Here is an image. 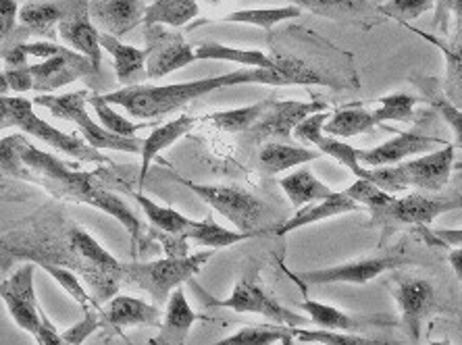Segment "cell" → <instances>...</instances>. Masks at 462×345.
<instances>
[{
    "label": "cell",
    "instance_id": "2e32d148",
    "mask_svg": "<svg viewBox=\"0 0 462 345\" xmlns=\"http://www.w3.org/2000/svg\"><path fill=\"white\" fill-rule=\"evenodd\" d=\"M300 308L307 313L309 321L315 322L317 329L325 331H342V333H363L369 329H392L400 327V319L390 314H355L339 310L329 304H321L315 300H304Z\"/></svg>",
    "mask_w": 462,
    "mask_h": 345
},
{
    "label": "cell",
    "instance_id": "8fae6325",
    "mask_svg": "<svg viewBox=\"0 0 462 345\" xmlns=\"http://www.w3.org/2000/svg\"><path fill=\"white\" fill-rule=\"evenodd\" d=\"M390 292L400 308V324L412 341H419L423 322L439 310L436 286L420 277H393Z\"/></svg>",
    "mask_w": 462,
    "mask_h": 345
},
{
    "label": "cell",
    "instance_id": "9f6ffc18",
    "mask_svg": "<svg viewBox=\"0 0 462 345\" xmlns=\"http://www.w3.org/2000/svg\"><path fill=\"white\" fill-rule=\"evenodd\" d=\"M431 235L438 240V243H444V246H462V229H433Z\"/></svg>",
    "mask_w": 462,
    "mask_h": 345
},
{
    "label": "cell",
    "instance_id": "f1b7e54d",
    "mask_svg": "<svg viewBox=\"0 0 462 345\" xmlns=\"http://www.w3.org/2000/svg\"><path fill=\"white\" fill-rule=\"evenodd\" d=\"M321 157V152L310 150V148L291 146L285 144V141H269V144H264L258 150V165L267 175H277L307 165V162Z\"/></svg>",
    "mask_w": 462,
    "mask_h": 345
},
{
    "label": "cell",
    "instance_id": "6125c7cd",
    "mask_svg": "<svg viewBox=\"0 0 462 345\" xmlns=\"http://www.w3.org/2000/svg\"><path fill=\"white\" fill-rule=\"evenodd\" d=\"M431 345H452L450 340H441V341H433Z\"/></svg>",
    "mask_w": 462,
    "mask_h": 345
},
{
    "label": "cell",
    "instance_id": "d4e9b609",
    "mask_svg": "<svg viewBox=\"0 0 462 345\" xmlns=\"http://www.w3.org/2000/svg\"><path fill=\"white\" fill-rule=\"evenodd\" d=\"M100 46L113 57L115 76L125 87L142 86L148 79L146 71V52L135 46L124 44L119 38L111 33L100 32Z\"/></svg>",
    "mask_w": 462,
    "mask_h": 345
},
{
    "label": "cell",
    "instance_id": "9c48e42d",
    "mask_svg": "<svg viewBox=\"0 0 462 345\" xmlns=\"http://www.w3.org/2000/svg\"><path fill=\"white\" fill-rule=\"evenodd\" d=\"M462 195L458 192L450 194H431V192H414L409 195H392L383 206L371 213V225L383 229H396L398 225H431L438 216L460 211Z\"/></svg>",
    "mask_w": 462,
    "mask_h": 345
},
{
    "label": "cell",
    "instance_id": "680465c9",
    "mask_svg": "<svg viewBox=\"0 0 462 345\" xmlns=\"http://www.w3.org/2000/svg\"><path fill=\"white\" fill-rule=\"evenodd\" d=\"M9 84H6L5 71H0V96H9Z\"/></svg>",
    "mask_w": 462,
    "mask_h": 345
},
{
    "label": "cell",
    "instance_id": "7bdbcfd3",
    "mask_svg": "<svg viewBox=\"0 0 462 345\" xmlns=\"http://www.w3.org/2000/svg\"><path fill=\"white\" fill-rule=\"evenodd\" d=\"M88 104H90L94 108V113H97L98 123L103 125L106 132L121 135V138H135V133H138L142 127H146V123H132V121L124 117V114H119L103 98V94H88Z\"/></svg>",
    "mask_w": 462,
    "mask_h": 345
},
{
    "label": "cell",
    "instance_id": "db71d44e",
    "mask_svg": "<svg viewBox=\"0 0 462 345\" xmlns=\"http://www.w3.org/2000/svg\"><path fill=\"white\" fill-rule=\"evenodd\" d=\"M3 59H5L6 69H25V67L30 65L27 63V54H25L22 44H15L13 49L6 50L3 54Z\"/></svg>",
    "mask_w": 462,
    "mask_h": 345
},
{
    "label": "cell",
    "instance_id": "44dd1931",
    "mask_svg": "<svg viewBox=\"0 0 462 345\" xmlns=\"http://www.w3.org/2000/svg\"><path fill=\"white\" fill-rule=\"evenodd\" d=\"M90 17L100 25V32L111 33L115 38L125 36L134 27L144 23L142 0H90Z\"/></svg>",
    "mask_w": 462,
    "mask_h": 345
},
{
    "label": "cell",
    "instance_id": "484cf974",
    "mask_svg": "<svg viewBox=\"0 0 462 345\" xmlns=\"http://www.w3.org/2000/svg\"><path fill=\"white\" fill-rule=\"evenodd\" d=\"M409 30L419 33L420 38H425L427 42L438 46L446 59V79H444V94L452 104L462 108V27L458 30V36L454 40H439L438 36H431L423 30H414L411 23H406Z\"/></svg>",
    "mask_w": 462,
    "mask_h": 345
},
{
    "label": "cell",
    "instance_id": "3957f363",
    "mask_svg": "<svg viewBox=\"0 0 462 345\" xmlns=\"http://www.w3.org/2000/svg\"><path fill=\"white\" fill-rule=\"evenodd\" d=\"M454 171V146L446 144L423 157L398 162L392 167L366 168V179L379 186L387 194L396 195L402 189L438 194L448 186Z\"/></svg>",
    "mask_w": 462,
    "mask_h": 345
},
{
    "label": "cell",
    "instance_id": "ab89813d",
    "mask_svg": "<svg viewBox=\"0 0 462 345\" xmlns=\"http://www.w3.org/2000/svg\"><path fill=\"white\" fill-rule=\"evenodd\" d=\"M294 340L298 343H315V345H402L392 340H377V337H365L360 333H342V331H325V329H304L291 327Z\"/></svg>",
    "mask_w": 462,
    "mask_h": 345
},
{
    "label": "cell",
    "instance_id": "f546056e",
    "mask_svg": "<svg viewBox=\"0 0 462 345\" xmlns=\"http://www.w3.org/2000/svg\"><path fill=\"white\" fill-rule=\"evenodd\" d=\"M194 52L199 60H227V63L244 65L246 69H275L277 67V57H271L267 52L236 49V46L213 42V40L194 44Z\"/></svg>",
    "mask_w": 462,
    "mask_h": 345
},
{
    "label": "cell",
    "instance_id": "4dcf8cb0",
    "mask_svg": "<svg viewBox=\"0 0 462 345\" xmlns=\"http://www.w3.org/2000/svg\"><path fill=\"white\" fill-rule=\"evenodd\" d=\"M280 186L285 192V195H288L290 204L298 208V211L309 204H315V202L329 198V195L334 194V189L325 186L323 181L310 171V168H304V167H298L294 173L282 177Z\"/></svg>",
    "mask_w": 462,
    "mask_h": 345
},
{
    "label": "cell",
    "instance_id": "11a10c76",
    "mask_svg": "<svg viewBox=\"0 0 462 345\" xmlns=\"http://www.w3.org/2000/svg\"><path fill=\"white\" fill-rule=\"evenodd\" d=\"M454 0H436V27L441 33H448V22H450Z\"/></svg>",
    "mask_w": 462,
    "mask_h": 345
},
{
    "label": "cell",
    "instance_id": "d6a6232c",
    "mask_svg": "<svg viewBox=\"0 0 462 345\" xmlns=\"http://www.w3.org/2000/svg\"><path fill=\"white\" fill-rule=\"evenodd\" d=\"M76 0H49V3H27L19 9V22L27 30H32L38 36H51L52 27L59 25Z\"/></svg>",
    "mask_w": 462,
    "mask_h": 345
},
{
    "label": "cell",
    "instance_id": "ee69618b",
    "mask_svg": "<svg viewBox=\"0 0 462 345\" xmlns=\"http://www.w3.org/2000/svg\"><path fill=\"white\" fill-rule=\"evenodd\" d=\"M40 267H42L46 273H49L52 279L57 281L59 286L63 287L65 292L69 294L73 300L79 304L81 308H84V313H88V310H94V308H100L98 304H97V300H92V297L86 294V289L81 287V283L78 281V277L73 275L71 270L52 265V262H40Z\"/></svg>",
    "mask_w": 462,
    "mask_h": 345
},
{
    "label": "cell",
    "instance_id": "b9f144b4",
    "mask_svg": "<svg viewBox=\"0 0 462 345\" xmlns=\"http://www.w3.org/2000/svg\"><path fill=\"white\" fill-rule=\"evenodd\" d=\"M420 103L419 96L406 92L387 94L377 100V108L373 111L375 125L385 123V121H398V123H412L414 121V106Z\"/></svg>",
    "mask_w": 462,
    "mask_h": 345
},
{
    "label": "cell",
    "instance_id": "5b68a950",
    "mask_svg": "<svg viewBox=\"0 0 462 345\" xmlns=\"http://www.w3.org/2000/svg\"><path fill=\"white\" fill-rule=\"evenodd\" d=\"M5 127H15L27 135L52 146L54 150L63 152L65 157L86 162H108L100 150L92 148L86 140H79L76 135H69L57 130V127L46 123L42 117H38L33 111V103L23 96H0V130Z\"/></svg>",
    "mask_w": 462,
    "mask_h": 345
},
{
    "label": "cell",
    "instance_id": "9a60e30c",
    "mask_svg": "<svg viewBox=\"0 0 462 345\" xmlns=\"http://www.w3.org/2000/svg\"><path fill=\"white\" fill-rule=\"evenodd\" d=\"M27 71H30V76L33 79V90L38 94H52L60 90V87L71 86L73 81L97 73L94 65L90 63V59L69 49L59 52L57 57H51L46 60H40L36 65H30Z\"/></svg>",
    "mask_w": 462,
    "mask_h": 345
},
{
    "label": "cell",
    "instance_id": "e0dca14e",
    "mask_svg": "<svg viewBox=\"0 0 462 345\" xmlns=\"http://www.w3.org/2000/svg\"><path fill=\"white\" fill-rule=\"evenodd\" d=\"M328 119L329 111L310 114V117L304 119L302 123L296 127L294 135L298 140H302L304 144L315 146V150L321 152L323 157H331L337 160L339 165L355 173L358 179H366V168L360 165V150L352 148L350 144H346L342 140L331 138V135L323 132V125Z\"/></svg>",
    "mask_w": 462,
    "mask_h": 345
},
{
    "label": "cell",
    "instance_id": "7402d4cb",
    "mask_svg": "<svg viewBox=\"0 0 462 345\" xmlns=\"http://www.w3.org/2000/svg\"><path fill=\"white\" fill-rule=\"evenodd\" d=\"M205 319V316L194 313V308L189 306L186 292L181 287L175 289V292L169 295L165 304V313H162V319L159 324V335L154 337L151 345H186V340L189 331L199 321Z\"/></svg>",
    "mask_w": 462,
    "mask_h": 345
},
{
    "label": "cell",
    "instance_id": "bcb514c9",
    "mask_svg": "<svg viewBox=\"0 0 462 345\" xmlns=\"http://www.w3.org/2000/svg\"><path fill=\"white\" fill-rule=\"evenodd\" d=\"M23 140V133H13L0 140V171L17 179H25L27 175L22 157H19V146Z\"/></svg>",
    "mask_w": 462,
    "mask_h": 345
},
{
    "label": "cell",
    "instance_id": "f907efd6",
    "mask_svg": "<svg viewBox=\"0 0 462 345\" xmlns=\"http://www.w3.org/2000/svg\"><path fill=\"white\" fill-rule=\"evenodd\" d=\"M15 19H19L17 0H0V40H5L13 32Z\"/></svg>",
    "mask_w": 462,
    "mask_h": 345
},
{
    "label": "cell",
    "instance_id": "8d00e7d4",
    "mask_svg": "<svg viewBox=\"0 0 462 345\" xmlns=\"http://www.w3.org/2000/svg\"><path fill=\"white\" fill-rule=\"evenodd\" d=\"M132 195H134V200L140 204L142 211H144L148 222H151V225L159 233L178 235V238H183V233L192 227L194 221L188 219V216H183L181 213L175 211V208L156 204L152 198H148V195L140 194V192H132Z\"/></svg>",
    "mask_w": 462,
    "mask_h": 345
},
{
    "label": "cell",
    "instance_id": "e575fe53",
    "mask_svg": "<svg viewBox=\"0 0 462 345\" xmlns=\"http://www.w3.org/2000/svg\"><path fill=\"white\" fill-rule=\"evenodd\" d=\"M373 127H375V119H373V111L369 108L342 106L329 113L323 132L331 138H355V135L369 133Z\"/></svg>",
    "mask_w": 462,
    "mask_h": 345
},
{
    "label": "cell",
    "instance_id": "4fadbf2b",
    "mask_svg": "<svg viewBox=\"0 0 462 345\" xmlns=\"http://www.w3.org/2000/svg\"><path fill=\"white\" fill-rule=\"evenodd\" d=\"M33 281H36L33 262H25L15 273H11V277L0 281V300L5 302L13 322L30 335H36L42 321V308L38 304Z\"/></svg>",
    "mask_w": 462,
    "mask_h": 345
},
{
    "label": "cell",
    "instance_id": "681fc988",
    "mask_svg": "<svg viewBox=\"0 0 462 345\" xmlns=\"http://www.w3.org/2000/svg\"><path fill=\"white\" fill-rule=\"evenodd\" d=\"M33 337H36L38 345H69L63 340V333H59L52 321L46 316L44 310H42V321H40V327Z\"/></svg>",
    "mask_w": 462,
    "mask_h": 345
},
{
    "label": "cell",
    "instance_id": "f6af8a7d",
    "mask_svg": "<svg viewBox=\"0 0 462 345\" xmlns=\"http://www.w3.org/2000/svg\"><path fill=\"white\" fill-rule=\"evenodd\" d=\"M431 9H436V0H387L385 5L379 6L382 15L396 19L404 25L425 15Z\"/></svg>",
    "mask_w": 462,
    "mask_h": 345
},
{
    "label": "cell",
    "instance_id": "83f0119b",
    "mask_svg": "<svg viewBox=\"0 0 462 345\" xmlns=\"http://www.w3.org/2000/svg\"><path fill=\"white\" fill-rule=\"evenodd\" d=\"M69 243H71V250L79 256V259H84L94 270H98V273L103 275L108 283H113L115 287L119 286L121 265H124V262L115 260V256L108 254L90 233H86L84 229H78V227L71 229Z\"/></svg>",
    "mask_w": 462,
    "mask_h": 345
},
{
    "label": "cell",
    "instance_id": "52a82bcc",
    "mask_svg": "<svg viewBox=\"0 0 462 345\" xmlns=\"http://www.w3.org/2000/svg\"><path fill=\"white\" fill-rule=\"evenodd\" d=\"M88 90H76L67 94H38L32 103L49 108V113L57 119L71 121L84 135V140L97 150H113V152H127L140 154L142 140L140 138H121L106 132L98 121H94L88 113Z\"/></svg>",
    "mask_w": 462,
    "mask_h": 345
},
{
    "label": "cell",
    "instance_id": "816d5d0a",
    "mask_svg": "<svg viewBox=\"0 0 462 345\" xmlns=\"http://www.w3.org/2000/svg\"><path fill=\"white\" fill-rule=\"evenodd\" d=\"M23 50L27 57H38V59H51V57H57L59 52L65 50L63 44H57L52 42V40H40V42H30V44H22Z\"/></svg>",
    "mask_w": 462,
    "mask_h": 345
},
{
    "label": "cell",
    "instance_id": "7dc6e473",
    "mask_svg": "<svg viewBox=\"0 0 462 345\" xmlns=\"http://www.w3.org/2000/svg\"><path fill=\"white\" fill-rule=\"evenodd\" d=\"M344 192L348 194L352 200L358 202L360 206L369 208V211H375V208L383 206L385 202L393 195V194L383 192L382 187L375 186L369 179H356L355 184H352L348 189H344Z\"/></svg>",
    "mask_w": 462,
    "mask_h": 345
},
{
    "label": "cell",
    "instance_id": "cb8c5ba5",
    "mask_svg": "<svg viewBox=\"0 0 462 345\" xmlns=\"http://www.w3.org/2000/svg\"><path fill=\"white\" fill-rule=\"evenodd\" d=\"M358 211H363V206H360L358 202L352 200L348 194L334 192L329 195V198H325L321 202H315V204H309V206L300 208V211L291 216L290 221L275 225L273 232L277 235H288L291 232H296V229L315 225V222L334 219V216H342V214H348V213H358Z\"/></svg>",
    "mask_w": 462,
    "mask_h": 345
},
{
    "label": "cell",
    "instance_id": "7a4b0ae2",
    "mask_svg": "<svg viewBox=\"0 0 462 345\" xmlns=\"http://www.w3.org/2000/svg\"><path fill=\"white\" fill-rule=\"evenodd\" d=\"M19 157L25 167V181H33V184L44 186L49 192H52L59 198H67L79 204H88L97 211H103L105 214L113 216L115 221L125 227V232L132 238V252H138L140 235H142V221L140 216L127 206L119 195L108 192V189L100 187L94 179L92 173L78 171L60 160L54 154H49L40 148L32 146L30 141L23 140L19 146Z\"/></svg>",
    "mask_w": 462,
    "mask_h": 345
},
{
    "label": "cell",
    "instance_id": "60d3db41",
    "mask_svg": "<svg viewBox=\"0 0 462 345\" xmlns=\"http://www.w3.org/2000/svg\"><path fill=\"white\" fill-rule=\"evenodd\" d=\"M302 15V11L298 6H275V9H242L234 11L229 15L221 17L219 22L223 23H242V25H256L263 30H271L277 23L291 22Z\"/></svg>",
    "mask_w": 462,
    "mask_h": 345
},
{
    "label": "cell",
    "instance_id": "f35d334b",
    "mask_svg": "<svg viewBox=\"0 0 462 345\" xmlns=\"http://www.w3.org/2000/svg\"><path fill=\"white\" fill-rule=\"evenodd\" d=\"M294 333L291 327L285 324H250V327H242L237 333L219 340L215 345H291L294 343Z\"/></svg>",
    "mask_w": 462,
    "mask_h": 345
},
{
    "label": "cell",
    "instance_id": "ba28073f",
    "mask_svg": "<svg viewBox=\"0 0 462 345\" xmlns=\"http://www.w3.org/2000/svg\"><path fill=\"white\" fill-rule=\"evenodd\" d=\"M171 179L178 181L180 186L188 187L189 192H194L199 198L208 204L213 211L219 213L223 219L229 221L236 227V232L242 233H264L258 225H263L264 206L263 200H258L253 192L248 189L237 187V186H207V184H196V181L183 179L180 175L169 173Z\"/></svg>",
    "mask_w": 462,
    "mask_h": 345
},
{
    "label": "cell",
    "instance_id": "74e56055",
    "mask_svg": "<svg viewBox=\"0 0 462 345\" xmlns=\"http://www.w3.org/2000/svg\"><path fill=\"white\" fill-rule=\"evenodd\" d=\"M271 103H273V98H264V100H261V103L250 104V106L210 113V114H207V117H202V121H210L215 127H219V130L229 132V133H248L258 123V121H261L263 114L267 113Z\"/></svg>",
    "mask_w": 462,
    "mask_h": 345
},
{
    "label": "cell",
    "instance_id": "6da1fadb",
    "mask_svg": "<svg viewBox=\"0 0 462 345\" xmlns=\"http://www.w3.org/2000/svg\"><path fill=\"white\" fill-rule=\"evenodd\" d=\"M246 84H263V86H329L342 87L336 77L328 73L309 67L300 59L277 57L275 69H240L234 73H223L215 77H202L192 81H181V84L167 86H132L121 87V90L106 92L103 98L108 104L124 106L125 111L135 119H159L178 108L186 106L196 98L207 96L210 92L223 90L229 86H246Z\"/></svg>",
    "mask_w": 462,
    "mask_h": 345
},
{
    "label": "cell",
    "instance_id": "94428289",
    "mask_svg": "<svg viewBox=\"0 0 462 345\" xmlns=\"http://www.w3.org/2000/svg\"><path fill=\"white\" fill-rule=\"evenodd\" d=\"M454 171H458L462 175V160L460 162H454Z\"/></svg>",
    "mask_w": 462,
    "mask_h": 345
},
{
    "label": "cell",
    "instance_id": "603a6c76",
    "mask_svg": "<svg viewBox=\"0 0 462 345\" xmlns=\"http://www.w3.org/2000/svg\"><path fill=\"white\" fill-rule=\"evenodd\" d=\"M199 123V119L189 117V114H181V117L162 123L148 133V138L142 140V150H140V175H138V187L142 189L146 184L148 168H151L152 160L159 157L162 150L171 148L175 141L181 140L183 135H188L194 130V125Z\"/></svg>",
    "mask_w": 462,
    "mask_h": 345
},
{
    "label": "cell",
    "instance_id": "ac0fdd59",
    "mask_svg": "<svg viewBox=\"0 0 462 345\" xmlns=\"http://www.w3.org/2000/svg\"><path fill=\"white\" fill-rule=\"evenodd\" d=\"M57 30L60 40L76 52L90 59V63L98 73L100 60H103V46H100V30L94 25L90 17L88 0H76L71 11L59 22Z\"/></svg>",
    "mask_w": 462,
    "mask_h": 345
},
{
    "label": "cell",
    "instance_id": "ffe728a7",
    "mask_svg": "<svg viewBox=\"0 0 462 345\" xmlns=\"http://www.w3.org/2000/svg\"><path fill=\"white\" fill-rule=\"evenodd\" d=\"M162 310L156 304L132 295H115L106 302L105 308H98L100 329L119 333L127 327H159Z\"/></svg>",
    "mask_w": 462,
    "mask_h": 345
},
{
    "label": "cell",
    "instance_id": "836d02e7",
    "mask_svg": "<svg viewBox=\"0 0 462 345\" xmlns=\"http://www.w3.org/2000/svg\"><path fill=\"white\" fill-rule=\"evenodd\" d=\"M263 233H242V232H231V229L219 225L215 222L210 216H207L205 221H194L192 227L183 233V240L186 241H194L199 246H205L208 250H221V248H229L236 246V243H242L246 240H254Z\"/></svg>",
    "mask_w": 462,
    "mask_h": 345
},
{
    "label": "cell",
    "instance_id": "d590c367",
    "mask_svg": "<svg viewBox=\"0 0 462 345\" xmlns=\"http://www.w3.org/2000/svg\"><path fill=\"white\" fill-rule=\"evenodd\" d=\"M200 13L199 0H154L144 11V25L183 27L194 22Z\"/></svg>",
    "mask_w": 462,
    "mask_h": 345
},
{
    "label": "cell",
    "instance_id": "7c38bea8",
    "mask_svg": "<svg viewBox=\"0 0 462 345\" xmlns=\"http://www.w3.org/2000/svg\"><path fill=\"white\" fill-rule=\"evenodd\" d=\"M144 38L148 79H162L199 60L194 46L188 44L180 32L167 30V25H144Z\"/></svg>",
    "mask_w": 462,
    "mask_h": 345
},
{
    "label": "cell",
    "instance_id": "f5cc1de1",
    "mask_svg": "<svg viewBox=\"0 0 462 345\" xmlns=\"http://www.w3.org/2000/svg\"><path fill=\"white\" fill-rule=\"evenodd\" d=\"M30 67V65H27ZM25 69H6L5 71V77H6V84H9V90H13L15 94H25L33 90V79L30 76V71Z\"/></svg>",
    "mask_w": 462,
    "mask_h": 345
},
{
    "label": "cell",
    "instance_id": "4316f807",
    "mask_svg": "<svg viewBox=\"0 0 462 345\" xmlns=\"http://www.w3.org/2000/svg\"><path fill=\"white\" fill-rule=\"evenodd\" d=\"M283 3L342 23L375 22V9L369 0H283Z\"/></svg>",
    "mask_w": 462,
    "mask_h": 345
},
{
    "label": "cell",
    "instance_id": "c3c4849f",
    "mask_svg": "<svg viewBox=\"0 0 462 345\" xmlns=\"http://www.w3.org/2000/svg\"><path fill=\"white\" fill-rule=\"evenodd\" d=\"M98 329H100V322H98V308L88 310V313H84V319L73 324L71 329L65 331L63 340H65L67 343H69V345H81V343H84V341L88 340V337L97 333Z\"/></svg>",
    "mask_w": 462,
    "mask_h": 345
},
{
    "label": "cell",
    "instance_id": "d6986e66",
    "mask_svg": "<svg viewBox=\"0 0 462 345\" xmlns=\"http://www.w3.org/2000/svg\"><path fill=\"white\" fill-rule=\"evenodd\" d=\"M446 140L430 138V135L411 132V133H398L396 138L383 141L371 150H360V165L369 167H392L398 162H404L411 157H419V154H427L438 150V148L446 146Z\"/></svg>",
    "mask_w": 462,
    "mask_h": 345
},
{
    "label": "cell",
    "instance_id": "91938a15",
    "mask_svg": "<svg viewBox=\"0 0 462 345\" xmlns=\"http://www.w3.org/2000/svg\"><path fill=\"white\" fill-rule=\"evenodd\" d=\"M452 13H454V15H457V22L462 25V0H454Z\"/></svg>",
    "mask_w": 462,
    "mask_h": 345
},
{
    "label": "cell",
    "instance_id": "5bb4252c",
    "mask_svg": "<svg viewBox=\"0 0 462 345\" xmlns=\"http://www.w3.org/2000/svg\"><path fill=\"white\" fill-rule=\"evenodd\" d=\"M328 103L323 100H309V103H302V100H275L267 108V113L263 114L261 121L250 130L246 135L253 141H263V140H290L291 133L298 125L302 123L304 119L310 117L315 113L328 111Z\"/></svg>",
    "mask_w": 462,
    "mask_h": 345
},
{
    "label": "cell",
    "instance_id": "6f0895ef",
    "mask_svg": "<svg viewBox=\"0 0 462 345\" xmlns=\"http://www.w3.org/2000/svg\"><path fill=\"white\" fill-rule=\"evenodd\" d=\"M448 265L452 267L454 275H457V279L462 283V246L454 248L452 252H448Z\"/></svg>",
    "mask_w": 462,
    "mask_h": 345
},
{
    "label": "cell",
    "instance_id": "30bf717a",
    "mask_svg": "<svg viewBox=\"0 0 462 345\" xmlns=\"http://www.w3.org/2000/svg\"><path fill=\"white\" fill-rule=\"evenodd\" d=\"M412 259L406 254L404 248L393 250V252L366 256V259L342 262V265L317 268V270H302V273H294V270L285 268L288 277L298 286L304 287L302 292L307 294V287L310 286H331V283H350V286H366V283L377 279L379 275L390 273V270L402 268L411 265Z\"/></svg>",
    "mask_w": 462,
    "mask_h": 345
},
{
    "label": "cell",
    "instance_id": "1f68e13d",
    "mask_svg": "<svg viewBox=\"0 0 462 345\" xmlns=\"http://www.w3.org/2000/svg\"><path fill=\"white\" fill-rule=\"evenodd\" d=\"M411 81L414 86L423 92L427 103H430L436 111L441 114V119L450 125L452 135H454V148H460L462 150V108L452 104L450 100L446 98L444 87H441V81L438 77L430 76H411Z\"/></svg>",
    "mask_w": 462,
    "mask_h": 345
},
{
    "label": "cell",
    "instance_id": "8992f818",
    "mask_svg": "<svg viewBox=\"0 0 462 345\" xmlns=\"http://www.w3.org/2000/svg\"><path fill=\"white\" fill-rule=\"evenodd\" d=\"M188 283L196 289V294H199L208 306L227 308L240 314H261L267 321L285 324V327H304V324L310 322L309 316L298 314L294 310L285 308L277 302V297L271 294L267 286L263 283L256 265L248 267L246 273L237 279L236 287L231 289V295L226 297V300H213L208 294L202 292V287L194 279H189Z\"/></svg>",
    "mask_w": 462,
    "mask_h": 345
},
{
    "label": "cell",
    "instance_id": "277c9868",
    "mask_svg": "<svg viewBox=\"0 0 462 345\" xmlns=\"http://www.w3.org/2000/svg\"><path fill=\"white\" fill-rule=\"evenodd\" d=\"M210 256H213V250L192 256H167V259L151 262H127V265H121V279L146 292L161 308L165 306L175 289L199 275Z\"/></svg>",
    "mask_w": 462,
    "mask_h": 345
}]
</instances>
